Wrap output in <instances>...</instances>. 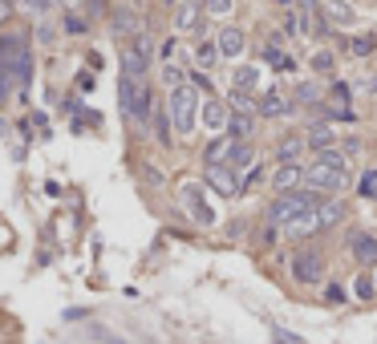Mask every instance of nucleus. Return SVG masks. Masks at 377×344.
Returning <instances> with one entry per match:
<instances>
[{
  "instance_id": "nucleus-39",
  "label": "nucleus",
  "mask_w": 377,
  "mask_h": 344,
  "mask_svg": "<svg viewBox=\"0 0 377 344\" xmlns=\"http://www.w3.org/2000/svg\"><path fill=\"white\" fill-rule=\"evenodd\" d=\"M9 4H13V0H0V16L9 13Z\"/></svg>"
},
{
  "instance_id": "nucleus-31",
  "label": "nucleus",
  "mask_w": 377,
  "mask_h": 344,
  "mask_svg": "<svg viewBox=\"0 0 377 344\" xmlns=\"http://www.w3.org/2000/svg\"><path fill=\"white\" fill-rule=\"evenodd\" d=\"M373 288H377V280H369V275H361V280H357V288H353V292L361 295V300H369V295H373Z\"/></svg>"
},
{
  "instance_id": "nucleus-38",
  "label": "nucleus",
  "mask_w": 377,
  "mask_h": 344,
  "mask_svg": "<svg viewBox=\"0 0 377 344\" xmlns=\"http://www.w3.org/2000/svg\"><path fill=\"white\" fill-rule=\"evenodd\" d=\"M86 4H89V9H94V13H98V9H101V4H106V0H86Z\"/></svg>"
},
{
  "instance_id": "nucleus-7",
  "label": "nucleus",
  "mask_w": 377,
  "mask_h": 344,
  "mask_svg": "<svg viewBox=\"0 0 377 344\" xmlns=\"http://www.w3.org/2000/svg\"><path fill=\"white\" fill-rule=\"evenodd\" d=\"M292 275L301 283H316L325 275V259L316 256V251H301V256H292Z\"/></svg>"
},
{
  "instance_id": "nucleus-8",
  "label": "nucleus",
  "mask_w": 377,
  "mask_h": 344,
  "mask_svg": "<svg viewBox=\"0 0 377 344\" xmlns=\"http://www.w3.org/2000/svg\"><path fill=\"white\" fill-rule=\"evenodd\" d=\"M207 183H211L219 195H239V191H243L236 171H227V166H207Z\"/></svg>"
},
{
  "instance_id": "nucleus-28",
  "label": "nucleus",
  "mask_w": 377,
  "mask_h": 344,
  "mask_svg": "<svg viewBox=\"0 0 377 344\" xmlns=\"http://www.w3.org/2000/svg\"><path fill=\"white\" fill-rule=\"evenodd\" d=\"M163 77H166V86H175V89L183 86V69H179V65H171V61L163 65Z\"/></svg>"
},
{
  "instance_id": "nucleus-36",
  "label": "nucleus",
  "mask_w": 377,
  "mask_h": 344,
  "mask_svg": "<svg viewBox=\"0 0 377 344\" xmlns=\"http://www.w3.org/2000/svg\"><path fill=\"white\" fill-rule=\"evenodd\" d=\"M328 304H341V300H345V292H341V288H337V283H328Z\"/></svg>"
},
{
  "instance_id": "nucleus-16",
  "label": "nucleus",
  "mask_w": 377,
  "mask_h": 344,
  "mask_svg": "<svg viewBox=\"0 0 377 344\" xmlns=\"http://www.w3.org/2000/svg\"><path fill=\"white\" fill-rule=\"evenodd\" d=\"M251 158H256V150H251L248 146V142H236V150H231V154H227V162H223V166H227V171H248V166H251Z\"/></svg>"
},
{
  "instance_id": "nucleus-34",
  "label": "nucleus",
  "mask_w": 377,
  "mask_h": 344,
  "mask_svg": "<svg viewBox=\"0 0 377 344\" xmlns=\"http://www.w3.org/2000/svg\"><path fill=\"white\" fill-rule=\"evenodd\" d=\"M333 101H337V106H345V101H349V86H333Z\"/></svg>"
},
{
  "instance_id": "nucleus-13",
  "label": "nucleus",
  "mask_w": 377,
  "mask_h": 344,
  "mask_svg": "<svg viewBox=\"0 0 377 344\" xmlns=\"http://www.w3.org/2000/svg\"><path fill=\"white\" fill-rule=\"evenodd\" d=\"M227 122H231V113H227L223 101H207L203 106V126L207 130H227Z\"/></svg>"
},
{
  "instance_id": "nucleus-15",
  "label": "nucleus",
  "mask_w": 377,
  "mask_h": 344,
  "mask_svg": "<svg viewBox=\"0 0 377 344\" xmlns=\"http://www.w3.org/2000/svg\"><path fill=\"white\" fill-rule=\"evenodd\" d=\"M304 142H308L313 150H321V154H325V150H333V142H337V130H333V126H313Z\"/></svg>"
},
{
  "instance_id": "nucleus-18",
  "label": "nucleus",
  "mask_w": 377,
  "mask_h": 344,
  "mask_svg": "<svg viewBox=\"0 0 377 344\" xmlns=\"http://www.w3.org/2000/svg\"><path fill=\"white\" fill-rule=\"evenodd\" d=\"M304 146H308L304 138H284L276 154H280V162H284V166H296V158H301V154H304Z\"/></svg>"
},
{
  "instance_id": "nucleus-2",
  "label": "nucleus",
  "mask_w": 377,
  "mask_h": 344,
  "mask_svg": "<svg viewBox=\"0 0 377 344\" xmlns=\"http://www.w3.org/2000/svg\"><path fill=\"white\" fill-rule=\"evenodd\" d=\"M316 203H321V198H316L313 191H288V195H280L276 203L268 207V219L272 223H296L301 215L316 211Z\"/></svg>"
},
{
  "instance_id": "nucleus-9",
  "label": "nucleus",
  "mask_w": 377,
  "mask_h": 344,
  "mask_svg": "<svg viewBox=\"0 0 377 344\" xmlns=\"http://www.w3.org/2000/svg\"><path fill=\"white\" fill-rule=\"evenodd\" d=\"M199 195H203L199 186H183V203H187L191 219H195V223H203V227H207V223H215V215H211V207H207V203H203Z\"/></svg>"
},
{
  "instance_id": "nucleus-25",
  "label": "nucleus",
  "mask_w": 377,
  "mask_h": 344,
  "mask_svg": "<svg viewBox=\"0 0 377 344\" xmlns=\"http://www.w3.org/2000/svg\"><path fill=\"white\" fill-rule=\"evenodd\" d=\"M264 57H268L272 65H276V69H284V74H288V69H296V61H292V57H284V53H280L276 45H268V49H264Z\"/></svg>"
},
{
  "instance_id": "nucleus-26",
  "label": "nucleus",
  "mask_w": 377,
  "mask_h": 344,
  "mask_svg": "<svg viewBox=\"0 0 377 344\" xmlns=\"http://www.w3.org/2000/svg\"><path fill=\"white\" fill-rule=\"evenodd\" d=\"M203 9L211 16H227L231 9H236V0H203Z\"/></svg>"
},
{
  "instance_id": "nucleus-14",
  "label": "nucleus",
  "mask_w": 377,
  "mask_h": 344,
  "mask_svg": "<svg viewBox=\"0 0 377 344\" xmlns=\"http://www.w3.org/2000/svg\"><path fill=\"white\" fill-rule=\"evenodd\" d=\"M304 183V171L301 166H280L276 174H272V186H276L280 195H288L292 186H301Z\"/></svg>"
},
{
  "instance_id": "nucleus-10",
  "label": "nucleus",
  "mask_w": 377,
  "mask_h": 344,
  "mask_svg": "<svg viewBox=\"0 0 377 344\" xmlns=\"http://www.w3.org/2000/svg\"><path fill=\"white\" fill-rule=\"evenodd\" d=\"M110 29L118 33V37H139V33H142V21H139V13H130V9H118V13L110 16Z\"/></svg>"
},
{
  "instance_id": "nucleus-35",
  "label": "nucleus",
  "mask_w": 377,
  "mask_h": 344,
  "mask_svg": "<svg viewBox=\"0 0 377 344\" xmlns=\"http://www.w3.org/2000/svg\"><path fill=\"white\" fill-rule=\"evenodd\" d=\"M65 29H69V33H86V25H81V16H65Z\"/></svg>"
},
{
  "instance_id": "nucleus-21",
  "label": "nucleus",
  "mask_w": 377,
  "mask_h": 344,
  "mask_svg": "<svg viewBox=\"0 0 377 344\" xmlns=\"http://www.w3.org/2000/svg\"><path fill=\"white\" fill-rule=\"evenodd\" d=\"M219 53H223V57L243 53V33H239V29H223V33H219Z\"/></svg>"
},
{
  "instance_id": "nucleus-29",
  "label": "nucleus",
  "mask_w": 377,
  "mask_h": 344,
  "mask_svg": "<svg viewBox=\"0 0 377 344\" xmlns=\"http://www.w3.org/2000/svg\"><path fill=\"white\" fill-rule=\"evenodd\" d=\"M373 45H377V37H353L349 49L357 53V57H361V53H373Z\"/></svg>"
},
{
  "instance_id": "nucleus-12",
  "label": "nucleus",
  "mask_w": 377,
  "mask_h": 344,
  "mask_svg": "<svg viewBox=\"0 0 377 344\" xmlns=\"http://www.w3.org/2000/svg\"><path fill=\"white\" fill-rule=\"evenodd\" d=\"M175 29L179 33H195V29H199V4H195V0H183V4H179Z\"/></svg>"
},
{
  "instance_id": "nucleus-6",
  "label": "nucleus",
  "mask_w": 377,
  "mask_h": 344,
  "mask_svg": "<svg viewBox=\"0 0 377 344\" xmlns=\"http://www.w3.org/2000/svg\"><path fill=\"white\" fill-rule=\"evenodd\" d=\"M304 183L321 191V195H337L341 186H345V171L337 166H325V162H313V166H304Z\"/></svg>"
},
{
  "instance_id": "nucleus-17",
  "label": "nucleus",
  "mask_w": 377,
  "mask_h": 344,
  "mask_svg": "<svg viewBox=\"0 0 377 344\" xmlns=\"http://www.w3.org/2000/svg\"><path fill=\"white\" fill-rule=\"evenodd\" d=\"M251 89H256V65H239L236 77H231V93H248L251 98Z\"/></svg>"
},
{
  "instance_id": "nucleus-32",
  "label": "nucleus",
  "mask_w": 377,
  "mask_h": 344,
  "mask_svg": "<svg viewBox=\"0 0 377 344\" xmlns=\"http://www.w3.org/2000/svg\"><path fill=\"white\" fill-rule=\"evenodd\" d=\"M313 69H316V74H328V69H333V53H316Z\"/></svg>"
},
{
  "instance_id": "nucleus-30",
  "label": "nucleus",
  "mask_w": 377,
  "mask_h": 344,
  "mask_svg": "<svg viewBox=\"0 0 377 344\" xmlns=\"http://www.w3.org/2000/svg\"><path fill=\"white\" fill-rule=\"evenodd\" d=\"M361 195H365V198H377V171H369V174L361 178Z\"/></svg>"
},
{
  "instance_id": "nucleus-27",
  "label": "nucleus",
  "mask_w": 377,
  "mask_h": 344,
  "mask_svg": "<svg viewBox=\"0 0 377 344\" xmlns=\"http://www.w3.org/2000/svg\"><path fill=\"white\" fill-rule=\"evenodd\" d=\"M215 57H219V45H199L195 49V65H211Z\"/></svg>"
},
{
  "instance_id": "nucleus-37",
  "label": "nucleus",
  "mask_w": 377,
  "mask_h": 344,
  "mask_svg": "<svg viewBox=\"0 0 377 344\" xmlns=\"http://www.w3.org/2000/svg\"><path fill=\"white\" fill-rule=\"evenodd\" d=\"M53 0H25V9H33V13H45Z\"/></svg>"
},
{
  "instance_id": "nucleus-23",
  "label": "nucleus",
  "mask_w": 377,
  "mask_h": 344,
  "mask_svg": "<svg viewBox=\"0 0 377 344\" xmlns=\"http://www.w3.org/2000/svg\"><path fill=\"white\" fill-rule=\"evenodd\" d=\"M313 231H321V219H316V211H308V215H301L296 223H288V235H313Z\"/></svg>"
},
{
  "instance_id": "nucleus-1",
  "label": "nucleus",
  "mask_w": 377,
  "mask_h": 344,
  "mask_svg": "<svg viewBox=\"0 0 377 344\" xmlns=\"http://www.w3.org/2000/svg\"><path fill=\"white\" fill-rule=\"evenodd\" d=\"M29 77H33L29 37L4 33L0 37V98H13L16 89H29Z\"/></svg>"
},
{
  "instance_id": "nucleus-11",
  "label": "nucleus",
  "mask_w": 377,
  "mask_h": 344,
  "mask_svg": "<svg viewBox=\"0 0 377 344\" xmlns=\"http://www.w3.org/2000/svg\"><path fill=\"white\" fill-rule=\"evenodd\" d=\"M227 134H231V138H239V142H243V138H251V134H256V113H251V110H231Z\"/></svg>"
},
{
  "instance_id": "nucleus-3",
  "label": "nucleus",
  "mask_w": 377,
  "mask_h": 344,
  "mask_svg": "<svg viewBox=\"0 0 377 344\" xmlns=\"http://www.w3.org/2000/svg\"><path fill=\"white\" fill-rule=\"evenodd\" d=\"M195 118H199V89L195 86L171 89V122H175V130L191 134L195 130Z\"/></svg>"
},
{
  "instance_id": "nucleus-5",
  "label": "nucleus",
  "mask_w": 377,
  "mask_h": 344,
  "mask_svg": "<svg viewBox=\"0 0 377 344\" xmlns=\"http://www.w3.org/2000/svg\"><path fill=\"white\" fill-rule=\"evenodd\" d=\"M146 65H151V37H146V33H139V37H134V45H126V53H122V77L142 81Z\"/></svg>"
},
{
  "instance_id": "nucleus-19",
  "label": "nucleus",
  "mask_w": 377,
  "mask_h": 344,
  "mask_svg": "<svg viewBox=\"0 0 377 344\" xmlns=\"http://www.w3.org/2000/svg\"><path fill=\"white\" fill-rule=\"evenodd\" d=\"M353 256L361 259V263H373L377 259V239L373 235H353Z\"/></svg>"
},
{
  "instance_id": "nucleus-4",
  "label": "nucleus",
  "mask_w": 377,
  "mask_h": 344,
  "mask_svg": "<svg viewBox=\"0 0 377 344\" xmlns=\"http://www.w3.org/2000/svg\"><path fill=\"white\" fill-rule=\"evenodd\" d=\"M122 110L134 118V122H146L151 118V89L134 81V77H122Z\"/></svg>"
},
{
  "instance_id": "nucleus-22",
  "label": "nucleus",
  "mask_w": 377,
  "mask_h": 344,
  "mask_svg": "<svg viewBox=\"0 0 377 344\" xmlns=\"http://www.w3.org/2000/svg\"><path fill=\"white\" fill-rule=\"evenodd\" d=\"M325 13H328V21H337V25H353V21H357V13H353L345 0H325Z\"/></svg>"
},
{
  "instance_id": "nucleus-24",
  "label": "nucleus",
  "mask_w": 377,
  "mask_h": 344,
  "mask_svg": "<svg viewBox=\"0 0 377 344\" xmlns=\"http://www.w3.org/2000/svg\"><path fill=\"white\" fill-rule=\"evenodd\" d=\"M284 110H288V101L276 89H268V98H260V113H284Z\"/></svg>"
},
{
  "instance_id": "nucleus-20",
  "label": "nucleus",
  "mask_w": 377,
  "mask_h": 344,
  "mask_svg": "<svg viewBox=\"0 0 377 344\" xmlns=\"http://www.w3.org/2000/svg\"><path fill=\"white\" fill-rule=\"evenodd\" d=\"M341 215H345V207H341L337 198L316 203V219H321V227H333V223H341Z\"/></svg>"
},
{
  "instance_id": "nucleus-40",
  "label": "nucleus",
  "mask_w": 377,
  "mask_h": 344,
  "mask_svg": "<svg viewBox=\"0 0 377 344\" xmlns=\"http://www.w3.org/2000/svg\"><path fill=\"white\" fill-rule=\"evenodd\" d=\"M69 4H81V0H69Z\"/></svg>"
},
{
  "instance_id": "nucleus-33",
  "label": "nucleus",
  "mask_w": 377,
  "mask_h": 344,
  "mask_svg": "<svg viewBox=\"0 0 377 344\" xmlns=\"http://www.w3.org/2000/svg\"><path fill=\"white\" fill-rule=\"evenodd\" d=\"M272 336H276V344H301L292 332H284V328H272Z\"/></svg>"
}]
</instances>
